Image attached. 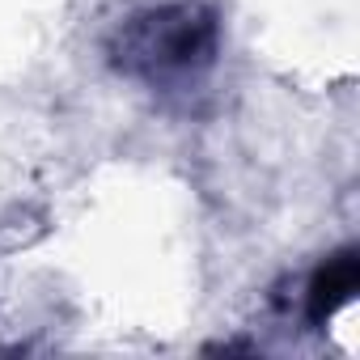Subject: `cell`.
<instances>
[{
    "label": "cell",
    "instance_id": "obj_1",
    "mask_svg": "<svg viewBox=\"0 0 360 360\" xmlns=\"http://www.w3.org/2000/svg\"><path fill=\"white\" fill-rule=\"evenodd\" d=\"M110 60L153 89H191L217 64V18L191 0L140 9L115 30Z\"/></svg>",
    "mask_w": 360,
    "mask_h": 360
},
{
    "label": "cell",
    "instance_id": "obj_2",
    "mask_svg": "<svg viewBox=\"0 0 360 360\" xmlns=\"http://www.w3.org/2000/svg\"><path fill=\"white\" fill-rule=\"evenodd\" d=\"M356 284H360L356 250H339V255H330V259L314 271L309 292H305V301H309V322H314V326H322L339 305H347V301H352Z\"/></svg>",
    "mask_w": 360,
    "mask_h": 360
}]
</instances>
